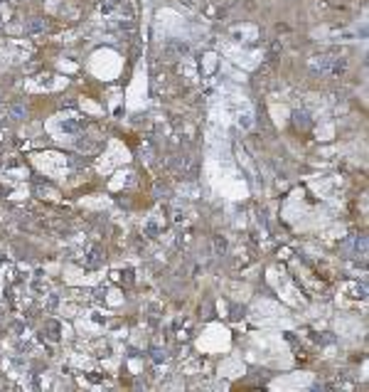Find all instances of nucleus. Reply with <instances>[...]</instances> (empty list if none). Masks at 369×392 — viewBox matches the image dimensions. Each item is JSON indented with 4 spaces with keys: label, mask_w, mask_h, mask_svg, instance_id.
<instances>
[{
    "label": "nucleus",
    "mask_w": 369,
    "mask_h": 392,
    "mask_svg": "<svg viewBox=\"0 0 369 392\" xmlns=\"http://www.w3.org/2000/svg\"><path fill=\"white\" fill-rule=\"evenodd\" d=\"M251 358L273 365V368H290L293 358L281 333H251Z\"/></svg>",
    "instance_id": "1"
},
{
    "label": "nucleus",
    "mask_w": 369,
    "mask_h": 392,
    "mask_svg": "<svg viewBox=\"0 0 369 392\" xmlns=\"http://www.w3.org/2000/svg\"><path fill=\"white\" fill-rule=\"evenodd\" d=\"M251 318L266 328H281V326L288 328L290 326L288 313L281 309L278 304H273V301H256L254 309H251Z\"/></svg>",
    "instance_id": "2"
},
{
    "label": "nucleus",
    "mask_w": 369,
    "mask_h": 392,
    "mask_svg": "<svg viewBox=\"0 0 369 392\" xmlns=\"http://www.w3.org/2000/svg\"><path fill=\"white\" fill-rule=\"evenodd\" d=\"M229 345H231V333L222 323L207 326L205 333L197 338V348L202 353H224V350H229Z\"/></svg>",
    "instance_id": "3"
},
{
    "label": "nucleus",
    "mask_w": 369,
    "mask_h": 392,
    "mask_svg": "<svg viewBox=\"0 0 369 392\" xmlns=\"http://www.w3.org/2000/svg\"><path fill=\"white\" fill-rule=\"evenodd\" d=\"M269 281L276 286V291H278V296H281L283 301H288V304H300V294H298V289H295L283 274H278L276 269H271V272H269Z\"/></svg>",
    "instance_id": "4"
},
{
    "label": "nucleus",
    "mask_w": 369,
    "mask_h": 392,
    "mask_svg": "<svg viewBox=\"0 0 369 392\" xmlns=\"http://www.w3.org/2000/svg\"><path fill=\"white\" fill-rule=\"evenodd\" d=\"M308 385H310V375H308V373H300V375H295V380L278 377V380H273V382H271L273 390H300V387H308Z\"/></svg>",
    "instance_id": "5"
},
{
    "label": "nucleus",
    "mask_w": 369,
    "mask_h": 392,
    "mask_svg": "<svg viewBox=\"0 0 369 392\" xmlns=\"http://www.w3.org/2000/svg\"><path fill=\"white\" fill-rule=\"evenodd\" d=\"M219 373L226 377H239L244 375V365H241V360H224L219 365Z\"/></svg>",
    "instance_id": "6"
}]
</instances>
